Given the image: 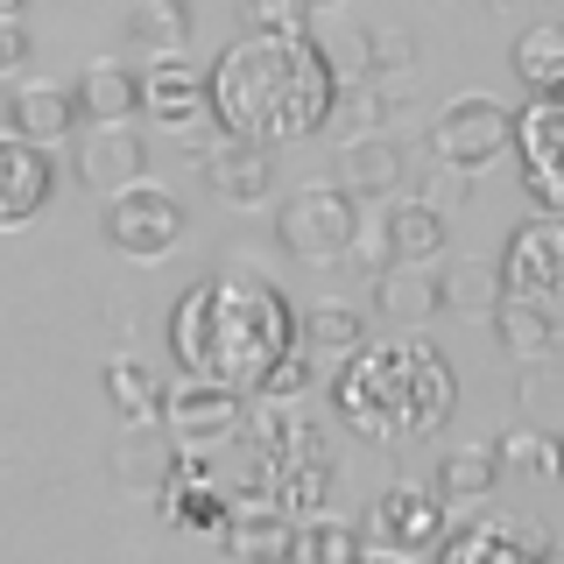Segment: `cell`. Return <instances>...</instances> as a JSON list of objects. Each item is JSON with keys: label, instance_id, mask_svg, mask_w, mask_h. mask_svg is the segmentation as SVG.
<instances>
[{"label": "cell", "instance_id": "cell-1", "mask_svg": "<svg viewBox=\"0 0 564 564\" xmlns=\"http://www.w3.org/2000/svg\"><path fill=\"white\" fill-rule=\"evenodd\" d=\"M332 70L317 57L311 35H254L219 50V64L205 70V99H212V128L282 149L304 141L332 120Z\"/></svg>", "mask_w": 564, "mask_h": 564}, {"label": "cell", "instance_id": "cell-2", "mask_svg": "<svg viewBox=\"0 0 564 564\" xmlns=\"http://www.w3.org/2000/svg\"><path fill=\"white\" fill-rule=\"evenodd\" d=\"M296 346V311L261 275H205L170 304V352L184 375L254 395L269 367Z\"/></svg>", "mask_w": 564, "mask_h": 564}, {"label": "cell", "instance_id": "cell-3", "mask_svg": "<svg viewBox=\"0 0 564 564\" xmlns=\"http://www.w3.org/2000/svg\"><path fill=\"white\" fill-rule=\"evenodd\" d=\"M332 402H339L346 431H360L367 445H410L431 437L452 416L458 381L423 339H395V346H352L332 375Z\"/></svg>", "mask_w": 564, "mask_h": 564}, {"label": "cell", "instance_id": "cell-4", "mask_svg": "<svg viewBox=\"0 0 564 564\" xmlns=\"http://www.w3.org/2000/svg\"><path fill=\"white\" fill-rule=\"evenodd\" d=\"M275 234H282V247H290L296 261L332 269V261H346L352 234H360V198L339 191V184H296L290 198H282Z\"/></svg>", "mask_w": 564, "mask_h": 564}, {"label": "cell", "instance_id": "cell-5", "mask_svg": "<svg viewBox=\"0 0 564 564\" xmlns=\"http://www.w3.org/2000/svg\"><path fill=\"white\" fill-rule=\"evenodd\" d=\"M99 226H106V247H120V254H134V261H163L170 247H184V234H191L184 205H176L163 184H149V176H134L113 198H99Z\"/></svg>", "mask_w": 564, "mask_h": 564}, {"label": "cell", "instance_id": "cell-6", "mask_svg": "<svg viewBox=\"0 0 564 564\" xmlns=\"http://www.w3.org/2000/svg\"><path fill=\"white\" fill-rule=\"evenodd\" d=\"M508 141H516V113H508L501 99H487V93H458L445 113H437V128H431L437 163L466 170V176L487 170V163H501Z\"/></svg>", "mask_w": 564, "mask_h": 564}, {"label": "cell", "instance_id": "cell-7", "mask_svg": "<svg viewBox=\"0 0 564 564\" xmlns=\"http://www.w3.org/2000/svg\"><path fill=\"white\" fill-rule=\"evenodd\" d=\"M155 423H163L176 445L205 452V445H226V437L247 423V410H240V388L205 381V375H184L176 388H163V416H155Z\"/></svg>", "mask_w": 564, "mask_h": 564}, {"label": "cell", "instance_id": "cell-8", "mask_svg": "<svg viewBox=\"0 0 564 564\" xmlns=\"http://www.w3.org/2000/svg\"><path fill=\"white\" fill-rule=\"evenodd\" d=\"M445 494L431 487H388L375 508H367V536H375V551H395V557H437V543H445Z\"/></svg>", "mask_w": 564, "mask_h": 564}, {"label": "cell", "instance_id": "cell-9", "mask_svg": "<svg viewBox=\"0 0 564 564\" xmlns=\"http://www.w3.org/2000/svg\"><path fill=\"white\" fill-rule=\"evenodd\" d=\"M70 170L93 198H113L120 184L149 170V141L134 134V120H93L85 134H70Z\"/></svg>", "mask_w": 564, "mask_h": 564}, {"label": "cell", "instance_id": "cell-10", "mask_svg": "<svg viewBox=\"0 0 564 564\" xmlns=\"http://www.w3.org/2000/svg\"><path fill=\"white\" fill-rule=\"evenodd\" d=\"M134 78H141V113H149L155 128L198 141V128L212 120L205 70H198V64H184V57H155L149 70H134ZM198 149H205V141H198Z\"/></svg>", "mask_w": 564, "mask_h": 564}, {"label": "cell", "instance_id": "cell-11", "mask_svg": "<svg viewBox=\"0 0 564 564\" xmlns=\"http://www.w3.org/2000/svg\"><path fill=\"white\" fill-rule=\"evenodd\" d=\"M50 198H57V149H35L0 128V234L29 226Z\"/></svg>", "mask_w": 564, "mask_h": 564}, {"label": "cell", "instance_id": "cell-12", "mask_svg": "<svg viewBox=\"0 0 564 564\" xmlns=\"http://www.w3.org/2000/svg\"><path fill=\"white\" fill-rule=\"evenodd\" d=\"M198 176H205V191L219 205H269V191H275V163H269V149L261 141H240V134H219V141H205L198 149Z\"/></svg>", "mask_w": 564, "mask_h": 564}, {"label": "cell", "instance_id": "cell-13", "mask_svg": "<svg viewBox=\"0 0 564 564\" xmlns=\"http://www.w3.org/2000/svg\"><path fill=\"white\" fill-rule=\"evenodd\" d=\"M219 543H226V557H234V564H290L296 516H290V508H275L269 494H254V501H234Z\"/></svg>", "mask_w": 564, "mask_h": 564}, {"label": "cell", "instance_id": "cell-14", "mask_svg": "<svg viewBox=\"0 0 564 564\" xmlns=\"http://www.w3.org/2000/svg\"><path fill=\"white\" fill-rule=\"evenodd\" d=\"M381 234H388V261H416V269H437L452 247V219L437 198H388L381 205Z\"/></svg>", "mask_w": 564, "mask_h": 564}, {"label": "cell", "instance_id": "cell-15", "mask_svg": "<svg viewBox=\"0 0 564 564\" xmlns=\"http://www.w3.org/2000/svg\"><path fill=\"white\" fill-rule=\"evenodd\" d=\"M339 191L352 198H402V141L388 128H367V134H346L339 141Z\"/></svg>", "mask_w": 564, "mask_h": 564}, {"label": "cell", "instance_id": "cell-16", "mask_svg": "<svg viewBox=\"0 0 564 564\" xmlns=\"http://www.w3.org/2000/svg\"><path fill=\"white\" fill-rule=\"evenodd\" d=\"M551 551V536H543L536 522H480V529H445V543H437V564H536Z\"/></svg>", "mask_w": 564, "mask_h": 564}, {"label": "cell", "instance_id": "cell-17", "mask_svg": "<svg viewBox=\"0 0 564 564\" xmlns=\"http://www.w3.org/2000/svg\"><path fill=\"white\" fill-rule=\"evenodd\" d=\"M8 134L35 141V149H57V141L78 134V99H70L64 85H50V78L14 85L8 93Z\"/></svg>", "mask_w": 564, "mask_h": 564}, {"label": "cell", "instance_id": "cell-18", "mask_svg": "<svg viewBox=\"0 0 564 564\" xmlns=\"http://www.w3.org/2000/svg\"><path fill=\"white\" fill-rule=\"evenodd\" d=\"M375 311L395 317V325H431L445 317V290H437V269H416V261H388L375 275Z\"/></svg>", "mask_w": 564, "mask_h": 564}, {"label": "cell", "instance_id": "cell-19", "mask_svg": "<svg viewBox=\"0 0 564 564\" xmlns=\"http://www.w3.org/2000/svg\"><path fill=\"white\" fill-rule=\"evenodd\" d=\"M494 339H501V352L508 360H557V317H551V304H529V296H501L494 304Z\"/></svg>", "mask_w": 564, "mask_h": 564}, {"label": "cell", "instance_id": "cell-20", "mask_svg": "<svg viewBox=\"0 0 564 564\" xmlns=\"http://www.w3.org/2000/svg\"><path fill=\"white\" fill-rule=\"evenodd\" d=\"M170 473H176V437L163 423H128V445L113 452V480L134 494H155L170 487Z\"/></svg>", "mask_w": 564, "mask_h": 564}, {"label": "cell", "instance_id": "cell-21", "mask_svg": "<svg viewBox=\"0 0 564 564\" xmlns=\"http://www.w3.org/2000/svg\"><path fill=\"white\" fill-rule=\"evenodd\" d=\"M437 290H445V311H452V317H494V304L508 296V282H501V261L458 254L452 269L437 275Z\"/></svg>", "mask_w": 564, "mask_h": 564}, {"label": "cell", "instance_id": "cell-22", "mask_svg": "<svg viewBox=\"0 0 564 564\" xmlns=\"http://www.w3.org/2000/svg\"><path fill=\"white\" fill-rule=\"evenodd\" d=\"M70 99H78V120H134L141 113V78L120 70V64H93L70 85Z\"/></svg>", "mask_w": 564, "mask_h": 564}, {"label": "cell", "instance_id": "cell-23", "mask_svg": "<svg viewBox=\"0 0 564 564\" xmlns=\"http://www.w3.org/2000/svg\"><path fill=\"white\" fill-rule=\"evenodd\" d=\"M332 487H339V473H332V458L325 452H311V458H290V466H275V508H290L296 522L304 516H325V501H332Z\"/></svg>", "mask_w": 564, "mask_h": 564}, {"label": "cell", "instance_id": "cell-24", "mask_svg": "<svg viewBox=\"0 0 564 564\" xmlns=\"http://www.w3.org/2000/svg\"><path fill=\"white\" fill-rule=\"evenodd\" d=\"M494 487H501V458H494V437L445 452V466H437V494H445L452 508H458V501H487Z\"/></svg>", "mask_w": 564, "mask_h": 564}, {"label": "cell", "instance_id": "cell-25", "mask_svg": "<svg viewBox=\"0 0 564 564\" xmlns=\"http://www.w3.org/2000/svg\"><path fill=\"white\" fill-rule=\"evenodd\" d=\"M516 78L529 93H564V22H529L516 35Z\"/></svg>", "mask_w": 564, "mask_h": 564}, {"label": "cell", "instance_id": "cell-26", "mask_svg": "<svg viewBox=\"0 0 564 564\" xmlns=\"http://www.w3.org/2000/svg\"><path fill=\"white\" fill-rule=\"evenodd\" d=\"M296 339H304V352H317V360H346L352 346H367V317L352 304H317L304 325H296Z\"/></svg>", "mask_w": 564, "mask_h": 564}, {"label": "cell", "instance_id": "cell-27", "mask_svg": "<svg viewBox=\"0 0 564 564\" xmlns=\"http://www.w3.org/2000/svg\"><path fill=\"white\" fill-rule=\"evenodd\" d=\"M128 35H134L141 50H155V57H184V43H191V8H184V0H134Z\"/></svg>", "mask_w": 564, "mask_h": 564}, {"label": "cell", "instance_id": "cell-28", "mask_svg": "<svg viewBox=\"0 0 564 564\" xmlns=\"http://www.w3.org/2000/svg\"><path fill=\"white\" fill-rule=\"evenodd\" d=\"M106 402H113L120 423H155L163 416V381H155L141 360H113L106 367Z\"/></svg>", "mask_w": 564, "mask_h": 564}, {"label": "cell", "instance_id": "cell-29", "mask_svg": "<svg viewBox=\"0 0 564 564\" xmlns=\"http://www.w3.org/2000/svg\"><path fill=\"white\" fill-rule=\"evenodd\" d=\"M304 35L317 43V57H325L332 85H367V78H375V50H367V29L339 22V29H304Z\"/></svg>", "mask_w": 564, "mask_h": 564}, {"label": "cell", "instance_id": "cell-30", "mask_svg": "<svg viewBox=\"0 0 564 564\" xmlns=\"http://www.w3.org/2000/svg\"><path fill=\"white\" fill-rule=\"evenodd\" d=\"M360 557V529H346L339 516H304L290 543V564H352Z\"/></svg>", "mask_w": 564, "mask_h": 564}, {"label": "cell", "instance_id": "cell-31", "mask_svg": "<svg viewBox=\"0 0 564 564\" xmlns=\"http://www.w3.org/2000/svg\"><path fill=\"white\" fill-rule=\"evenodd\" d=\"M522 416L529 423H557L564 416V381H557L551 360H529L522 367Z\"/></svg>", "mask_w": 564, "mask_h": 564}, {"label": "cell", "instance_id": "cell-32", "mask_svg": "<svg viewBox=\"0 0 564 564\" xmlns=\"http://www.w3.org/2000/svg\"><path fill=\"white\" fill-rule=\"evenodd\" d=\"M240 14H247V29H254V35H304L311 29L304 0H240Z\"/></svg>", "mask_w": 564, "mask_h": 564}, {"label": "cell", "instance_id": "cell-33", "mask_svg": "<svg viewBox=\"0 0 564 564\" xmlns=\"http://www.w3.org/2000/svg\"><path fill=\"white\" fill-rule=\"evenodd\" d=\"M543 452H551L543 423H516V431L494 437V458H501V466H543Z\"/></svg>", "mask_w": 564, "mask_h": 564}, {"label": "cell", "instance_id": "cell-34", "mask_svg": "<svg viewBox=\"0 0 564 564\" xmlns=\"http://www.w3.org/2000/svg\"><path fill=\"white\" fill-rule=\"evenodd\" d=\"M367 50H375V78L381 70H410L416 64V35L410 29H367Z\"/></svg>", "mask_w": 564, "mask_h": 564}, {"label": "cell", "instance_id": "cell-35", "mask_svg": "<svg viewBox=\"0 0 564 564\" xmlns=\"http://www.w3.org/2000/svg\"><path fill=\"white\" fill-rule=\"evenodd\" d=\"M346 261H360L367 275H381V269H388V234H381V212H375V219H360V234H352Z\"/></svg>", "mask_w": 564, "mask_h": 564}, {"label": "cell", "instance_id": "cell-36", "mask_svg": "<svg viewBox=\"0 0 564 564\" xmlns=\"http://www.w3.org/2000/svg\"><path fill=\"white\" fill-rule=\"evenodd\" d=\"M22 64H29V29L22 22H0V78L22 70Z\"/></svg>", "mask_w": 564, "mask_h": 564}, {"label": "cell", "instance_id": "cell-37", "mask_svg": "<svg viewBox=\"0 0 564 564\" xmlns=\"http://www.w3.org/2000/svg\"><path fill=\"white\" fill-rule=\"evenodd\" d=\"M352 564H416V557H395V551H360Z\"/></svg>", "mask_w": 564, "mask_h": 564}, {"label": "cell", "instance_id": "cell-38", "mask_svg": "<svg viewBox=\"0 0 564 564\" xmlns=\"http://www.w3.org/2000/svg\"><path fill=\"white\" fill-rule=\"evenodd\" d=\"M22 8L29 0H0V22H22Z\"/></svg>", "mask_w": 564, "mask_h": 564}, {"label": "cell", "instance_id": "cell-39", "mask_svg": "<svg viewBox=\"0 0 564 564\" xmlns=\"http://www.w3.org/2000/svg\"><path fill=\"white\" fill-rule=\"evenodd\" d=\"M536 564H564V543H551V551H543V557H536Z\"/></svg>", "mask_w": 564, "mask_h": 564}, {"label": "cell", "instance_id": "cell-40", "mask_svg": "<svg viewBox=\"0 0 564 564\" xmlns=\"http://www.w3.org/2000/svg\"><path fill=\"white\" fill-rule=\"evenodd\" d=\"M304 8H311V14H325V8H346V0H304Z\"/></svg>", "mask_w": 564, "mask_h": 564}, {"label": "cell", "instance_id": "cell-41", "mask_svg": "<svg viewBox=\"0 0 564 564\" xmlns=\"http://www.w3.org/2000/svg\"><path fill=\"white\" fill-rule=\"evenodd\" d=\"M557 445H564V437H557Z\"/></svg>", "mask_w": 564, "mask_h": 564}]
</instances>
